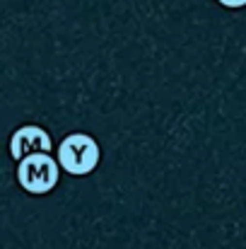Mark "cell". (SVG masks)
<instances>
[{"instance_id": "6da1fadb", "label": "cell", "mask_w": 246, "mask_h": 249, "mask_svg": "<svg viewBox=\"0 0 246 249\" xmlns=\"http://www.w3.org/2000/svg\"><path fill=\"white\" fill-rule=\"evenodd\" d=\"M56 160L61 169H66L73 177H84L92 174L99 160H101V150L99 143L87 136V133H70L61 141V145L56 148Z\"/></svg>"}, {"instance_id": "7a4b0ae2", "label": "cell", "mask_w": 246, "mask_h": 249, "mask_svg": "<svg viewBox=\"0 0 246 249\" xmlns=\"http://www.w3.org/2000/svg\"><path fill=\"white\" fill-rule=\"evenodd\" d=\"M61 177V165L58 160H53L49 153H36L24 158L17 165V181L27 194H49L56 189Z\"/></svg>"}, {"instance_id": "3957f363", "label": "cell", "mask_w": 246, "mask_h": 249, "mask_svg": "<svg viewBox=\"0 0 246 249\" xmlns=\"http://www.w3.org/2000/svg\"><path fill=\"white\" fill-rule=\"evenodd\" d=\"M51 148H53L51 136L41 126H34V124L19 126L10 138V155L17 162H22L24 158L36 155V153H51Z\"/></svg>"}, {"instance_id": "277c9868", "label": "cell", "mask_w": 246, "mask_h": 249, "mask_svg": "<svg viewBox=\"0 0 246 249\" xmlns=\"http://www.w3.org/2000/svg\"><path fill=\"white\" fill-rule=\"evenodd\" d=\"M220 5L230 7V10H239V7H246V0H217Z\"/></svg>"}]
</instances>
